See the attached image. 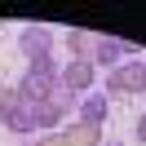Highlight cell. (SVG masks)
<instances>
[{"mask_svg": "<svg viewBox=\"0 0 146 146\" xmlns=\"http://www.w3.org/2000/svg\"><path fill=\"white\" fill-rule=\"evenodd\" d=\"M75 106H80V98H75L71 89H62V84H53L40 102H31V111H36V128H49V133L66 128V119H71Z\"/></svg>", "mask_w": 146, "mask_h": 146, "instance_id": "6da1fadb", "label": "cell"}, {"mask_svg": "<svg viewBox=\"0 0 146 146\" xmlns=\"http://www.w3.org/2000/svg\"><path fill=\"white\" fill-rule=\"evenodd\" d=\"M102 93L106 98H137V93H146V62L142 58H124L115 71H106Z\"/></svg>", "mask_w": 146, "mask_h": 146, "instance_id": "7a4b0ae2", "label": "cell"}, {"mask_svg": "<svg viewBox=\"0 0 146 146\" xmlns=\"http://www.w3.org/2000/svg\"><path fill=\"white\" fill-rule=\"evenodd\" d=\"M124 58H137V44L115 40V36H93V53H89V62L98 66V71H115Z\"/></svg>", "mask_w": 146, "mask_h": 146, "instance_id": "3957f363", "label": "cell"}, {"mask_svg": "<svg viewBox=\"0 0 146 146\" xmlns=\"http://www.w3.org/2000/svg\"><path fill=\"white\" fill-rule=\"evenodd\" d=\"M58 84H62V89H71L75 98H89L93 84H98V66H93L89 58H66V66L58 71Z\"/></svg>", "mask_w": 146, "mask_h": 146, "instance_id": "277c9868", "label": "cell"}, {"mask_svg": "<svg viewBox=\"0 0 146 146\" xmlns=\"http://www.w3.org/2000/svg\"><path fill=\"white\" fill-rule=\"evenodd\" d=\"M18 53L27 58V66H31V62H49V58H53V31L40 27V22L22 27V31H18Z\"/></svg>", "mask_w": 146, "mask_h": 146, "instance_id": "5b68a950", "label": "cell"}, {"mask_svg": "<svg viewBox=\"0 0 146 146\" xmlns=\"http://www.w3.org/2000/svg\"><path fill=\"white\" fill-rule=\"evenodd\" d=\"M53 84H58V66H53V58H49V62H31L27 71H22V80H18L22 102H40Z\"/></svg>", "mask_w": 146, "mask_h": 146, "instance_id": "8992f818", "label": "cell"}, {"mask_svg": "<svg viewBox=\"0 0 146 146\" xmlns=\"http://www.w3.org/2000/svg\"><path fill=\"white\" fill-rule=\"evenodd\" d=\"M40 146H102V128L98 124H84V119H71L66 128L40 137Z\"/></svg>", "mask_w": 146, "mask_h": 146, "instance_id": "52a82bcc", "label": "cell"}, {"mask_svg": "<svg viewBox=\"0 0 146 146\" xmlns=\"http://www.w3.org/2000/svg\"><path fill=\"white\" fill-rule=\"evenodd\" d=\"M111 115V98L106 93H89V98H80V106H75V119H84V124H98Z\"/></svg>", "mask_w": 146, "mask_h": 146, "instance_id": "ba28073f", "label": "cell"}, {"mask_svg": "<svg viewBox=\"0 0 146 146\" xmlns=\"http://www.w3.org/2000/svg\"><path fill=\"white\" fill-rule=\"evenodd\" d=\"M22 111V89L18 84H0V124H9Z\"/></svg>", "mask_w": 146, "mask_h": 146, "instance_id": "9c48e42d", "label": "cell"}, {"mask_svg": "<svg viewBox=\"0 0 146 146\" xmlns=\"http://www.w3.org/2000/svg\"><path fill=\"white\" fill-rule=\"evenodd\" d=\"M62 44H66V53H71V58H89V53H93V36H89V31H80V27L66 31Z\"/></svg>", "mask_w": 146, "mask_h": 146, "instance_id": "30bf717a", "label": "cell"}, {"mask_svg": "<svg viewBox=\"0 0 146 146\" xmlns=\"http://www.w3.org/2000/svg\"><path fill=\"white\" fill-rule=\"evenodd\" d=\"M5 128H13V133H22V137L36 133V111H31V102H22V111H18V115H13Z\"/></svg>", "mask_w": 146, "mask_h": 146, "instance_id": "8fae6325", "label": "cell"}, {"mask_svg": "<svg viewBox=\"0 0 146 146\" xmlns=\"http://www.w3.org/2000/svg\"><path fill=\"white\" fill-rule=\"evenodd\" d=\"M133 137H137V142H146V111H142V119L133 124Z\"/></svg>", "mask_w": 146, "mask_h": 146, "instance_id": "7c38bea8", "label": "cell"}, {"mask_svg": "<svg viewBox=\"0 0 146 146\" xmlns=\"http://www.w3.org/2000/svg\"><path fill=\"white\" fill-rule=\"evenodd\" d=\"M106 146H124V142H119V137H106Z\"/></svg>", "mask_w": 146, "mask_h": 146, "instance_id": "4fadbf2b", "label": "cell"}, {"mask_svg": "<svg viewBox=\"0 0 146 146\" xmlns=\"http://www.w3.org/2000/svg\"><path fill=\"white\" fill-rule=\"evenodd\" d=\"M22 146H40V142H22Z\"/></svg>", "mask_w": 146, "mask_h": 146, "instance_id": "5bb4252c", "label": "cell"}]
</instances>
